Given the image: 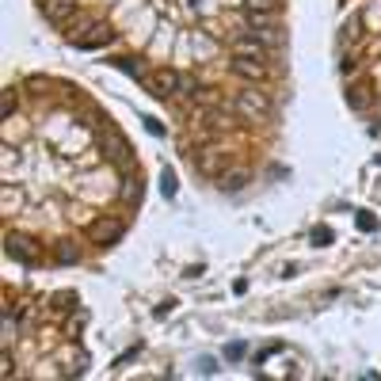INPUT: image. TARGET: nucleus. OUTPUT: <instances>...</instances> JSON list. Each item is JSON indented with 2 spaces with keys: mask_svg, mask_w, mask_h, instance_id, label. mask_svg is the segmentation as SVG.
Returning a JSON list of instances; mask_svg holds the SVG:
<instances>
[{
  "mask_svg": "<svg viewBox=\"0 0 381 381\" xmlns=\"http://www.w3.org/2000/svg\"><path fill=\"white\" fill-rule=\"evenodd\" d=\"M141 88L149 91V96H157V100H168V96L179 91V73L175 69H149V73L141 76Z\"/></svg>",
  "mask_w": 381,
  "mask_h": 381,
  "instance_id": "obj_1",
  "label": "nucleus"
},
{
  "mask_svg": "<svg viewBox=\"0 0 381 381\" xmlns=\"http://www.w3.org/2000/svg\"><path fill=\"white\" fill-rule=\"evenodd\" d=\"M100 149L107 153L115 164H122V168H130V160H133V149H130V141L122 138V133L115 130V126H103L100 130Z\"/></svg>",
  "mask_w": 381,
  "mask_h": 381,
  "instance_id": "obj_2",
  "label": "nucleus"
},
{
  "mask_svg": "<svg viewBox=\"0 0 381 381\" xmlns=\"http://www.w3.org/2000/svg\"><path fill=\"white\" fill-rule=\"evenodd\" d=\"M237 111H241L244 118H252V122H259V118L271 115V100H267L263 91L248 88V91H241V96H237Z\"/></svg>",
  "mask_w": 381,
  "mask_h": 381,
  "instance_id": "obj_3",
  "label": "nucleus"
},
{
  "mask_svg": "<svg viewBox=\"0 0 381 381\" xmlns=\"http://www.w3.org/2000/svg\"><path fill=\"white\" fill-rule=\"evenodd\" d=\"M4 248H8V256L12 259H19V263H39V244L31 241V237H23V232H8V241H4Z\"/></svg>",
  "mask_w": 381,
  "mask_h": 381,
  "instance_id": "obj_4",
  "label": "nucleus"
},
{
  "mask_svg": "<svg viewBox=\"0 0 381 381\" xmlns=\"http://www.w3.org/2000/svg\"><path fill=\"white\" fill-rule=\"evenodd\" d=\"M122 232H126V225L118 221V217H100V221L88 229V237H91V244H103V248H107V244H115Z\"/></svg>",
  "mask_w": 381,
  "mask_h": 381,
  "instance_id": "obj_5",
  "label": "nucleus"
},
{
  "mask_svg": "<svg viewBox=\"0 0 381 381\" xmlns=\"http://www.w3.org/2000/svg\"><path fill=\"white\" fill-rule=\"evenodd\" d=\"M221 168H225V153L221 149H202L199 157H195V172L206 175V179H217Z\"/></svg>",
  "mask_w": 381,
  "mask_h": 381,
  "instance_id": "obj_6",
  "label": "nucleus"
},
{
  "mask_svg": "<svg viewBox=\"0 0 381 381\" xmlns=\"http://www.w3.org/2000/svg\"><path fill=\"white\" fill-rule=\"evenodd\" d=\"M42 16L50 19V23L65 27L76 16V0H42Z\"/></svg>",
  "mask_w": 381,
  "mask_h": 381,
  "instance_id": "obj_7",
  "label": "nucleus"
},
{
  "mask_svg": "<svg viewBox=\"0 0 381 381\" xmlns=\"http://www.w3.org/2000/svg\"><path fill=\"white\" fill-rule=\"evenodd\" d=\"M229 65H232V73L241 76V80H256L259 84L267 76V61H259V58H241V54H237Z\"/></svg>",
  "mask_w": 381,
  "mask_h": 381,
  "instance_id": "obj_8",
  "label": "nucleus"
},
{
  "mask_svg": "<svg viewBox=\"0 0 381 381\" xmlns=\"http://www.w3.org/2000/svg\"><path fill=\"white\" fill-rule=\"evenodd\" d=\"M115 39V31H111L107 23H91L88 34H73V42L80 46V50H96V46H107V42Z\"/></svg>",
  "mask_w": 381,
  "mask_h": 381,
  "instance_id": "obj_9",
  "label": "nucleus"
},
{
  "mask_svg": "<svg viewBox=\"0 0 381 381\" xmlns=\"http://www.w3.org/2000/svg\"><path fill=\"white\" fill-rule=\"evenodd\" d=\"M118 195H122L126 206H138L141 195H145V187H141V172H130V168H126V175H122V190H118Z\"/></svg>",
  "mask_w": 381,
  "mask_h": 381,
  "instance_id": "obj_10",
  "label": "nucleus"
},
{
  "mask_svg": "<svg viewBox=\"0 0 381 381\" xmlns=\"http://www.w3.org/2000/svg\"><path fill=\"white\" fill-rule=\"evenodd\" d=\"M347 103L355 111H366V107H370V88H366V84H355V88L347 91Z\"/></svg>",
  "mask_w": 381,
  "mask_h": 381,
  "instance_id": "obj_11",
  "label": "nucleus"
},
{
  "mask_svg": "<svg viewBox=\"0 0 381 381\" xmlns=\"http://www.w3.org/2000/svg\"><path fill=\"white\" fill-rule=\"evenodd\" d=\"M237 54H241V58H259V61H263V42H259V39H241V42H237Z\"/></svg>",
  "mask_w": 381,
  "mask_h": 381,
  "instance_id": "obj_12",
  "label": "nucleus"
},
{
  "mask_svg": "<svg viewBox=\"0 0 381 381\" xmlns=\"http://www.w3.org/2000/svg\"><path fill=\"white\" fill-rule=\"evenodd\" d=\"M73 305H80L76 290H61V294H54V309H58V313H69Z\"/></svg>",
  "mask_w": 381,
  "mask_h": 381,
  "instance_id": "obj_13",
  "label": "nucleus"
},
{
  "mask_svg": "<svg viewBox=\"0 0 381 381\" xmlns=\"http://www.w3.org/2000/svg\"><path fill=\"white\" fill-rule=\"evenodd\" d=\"M80 259V248L73 241H58V263H76Z\"/></svg>",
  "mask_w": 381,
  "mask_h": 381,
  "instance_id": "obj_14",
  "label": "nucleus"
},
{
  "mask_svg": "<svg viewBox=\"0 0 381 381\" xmlns=\"http://www.w3.org/2000/svg\"><path fill=\"white\" fill-rule=\"evenodd\" d=\"M244 8H248V12H271V16H279L282 0H244Z\"/></svg>",
  "mask_w": 381,
  "mask_h": 381,
  "instance_id": "obj_15",
  "label": "nucleus"
},
{
  "mask_svg": "<svg viewBox=\"0 0 381 381\" xmlns=\"http://www.w3.org/2000/svg\"><path fill=\"white\" fill-rule=\"evenodd\" d=\"M244 183H248V172H232V175L225 172V175H221V187H225V190H241Z\"/></svg>",
  "mask_w": 381,
  "mask_h": 381,
  "instance_id": "obj_16",
  "label": "nucleus"
},
{
  "mask_svg": "<svg viewBox=\"0 0 381 381\" xmlns=\"http://www.w3.org/2000/svg\"><path fill=\"white\" fill-rule=\"evenodd\" d=\"M12 111H16V88H8L4 96H0V115L12 118Z\"/></svg>",
  "mask_w": 381,
  "mask_h": 381,
  "instance_id": "obj_17",
  "label": "nucleus"
},
{
  "mask_svg": "<svg viewBox=\"0 0 381 381\" xmlns=\"http://www.w3.org/2000/svg\"><path fill=\"white\" fill-rule=\"evenodd\" d=\"M175 96H199V84H195V76L179 73V91Z\"/></svg>",
  "mask_w": 381,
  "mask_h": 381,
  "instance_id": "obj_18",
  "label": "nucleus"
},
{
  "mask_svg": "<svg viewBox=\"0 0 381 381\" xmlns=\"http://www.w3.org/2000/svg\"><path fill=\"white\" fill-rule=\"evenodd\" d=\"M0 202H4V214H12V210H19V190L4 187V195H0Z\"/></svg>",
  "mask_w": 381,
  "mask_h": 381,
  "instance_id": "obj_19",
  "label": "nucleus"
},
{
  "mask_svg": "<svg viewBox=\"0 0 381 381\" xmlns=\"http://www.w3.org/2000/svg\"><path fill=\"white\" fill-rule=\"evenodd\" d=\"M118 69H126V73H130V76H145V69H141L133 58H118Z\"/></svg>",
  "mask_w": 381,
  "mask_h": 381,
  "instance_id": "obj_20",
  "label": "nucleus"
},
{
  "mask_svg": "<svg viewBox=\"0 0 381 381\" xmlns=\"http://www.w3.org/2000/svg\"><path fill=\"white\" fill-rule=\"evenodd\" d=\"M27 88H50V80H46V76H31V80H27Z\"/></svg>",
  "mask_w": 381,
  "mask_h": 381,
  "instance_id": "obj_21",
  "label": "nucleus"
},
{
  "mask_svg": "<svg viewBox=\"0 0 381 381\" xmlns=\"http://www.w3.org/2000/svg\"><path fill=\"white\" fill-rule=\"evenodd\" d=\"M164 195H175V175L164 172Z\"/></svg>",
  "mask_w": 381,
  "mask_h": 381,
  "instance_id": "obj_22",
  "label": "nucleus"
},
{
  "mask_svg": "<svg viewBox=\"0 0 381 381\" xmlns=\"http://www.w3.org/2000/svg\"><path fill=\"white\" fill-rule=\"evenodd\" d=\"M313 241H316V244H328V241H331V232H328V229H316V232H313Z\"/></svg>",
  "mask_w": 381,
  "mask_h": 381,
  "instance_id": "obj_23",
  "label": "nucleus"
},
{
  "mask_svg": "<svg viewBox=\"0 0 381 381\" xmlns=\"http://www.w3.org/2000/svg\"><path fill=\"white\" fill-rule=\"evenodd\" d=\"M145 126H149V133H164V126H160L157 118H145Z\"/></svg>",
  "mask_w": 381,
  "mask_h": 381,
  "instance_id": "obj_24",
  "label": "nucleus"
}]
</instances>
